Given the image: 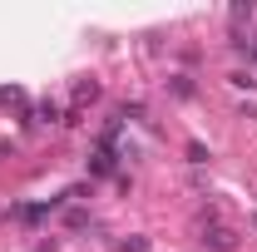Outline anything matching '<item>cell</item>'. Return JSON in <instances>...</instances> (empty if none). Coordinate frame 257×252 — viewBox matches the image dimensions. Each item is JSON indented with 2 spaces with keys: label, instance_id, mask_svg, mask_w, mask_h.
Instances as JSON below:
<instances>
[{
  "label": "cell",
  "instance_id": "cell-4",
  "mask_svg": "<svg viewBox=\"0 0 257 252\" xmlns=\"http://www.w3.org/2000/svg\"><path fill=\"white\" fill-rule=\"evenodd\" d=\"M168 89H173L178 99H193V79H188V74H173V84H168Z\"/></svg>",
  "mask_w": 257,
  "mask_h": 252
},
{
  "label": "cell",
  "instance_id": "cell-10",
  "mask_svg": "<svg viewBox=\"0 0 257 252\" xmlns=\"http://www.w3.org/2000/svg\"><path fill=\"white\" fill-rule=\"evenodd\" d=\"M252 222H257V218H252Z\"/></svg>",
  "mask_w": 257,
  "mask_h": 252
},
{
  "label": "cell",
  "instance_id": "cell-5",
  "mask_svg": "<svg viewBox=\"0 0 257 252\" xmlns=\"http://www.w3.org/2000/svg\"><path fill=\"white\" fill-rule=\"evenodd\" d=\"M114 252H149V237H139V232H134V237H124Z\"/></svg>",
  "mask_w": 257,
  "mask_h": 252
},
{
  "label": "cell",
  "instance_id": "cell-9",
  "mask_svg": "<svg viewBox=\"0 0 257 252\" xmlns=\"http://www.w3.org/2000/svg\"><path fill=\"white\" fill-rule=\"evenodd\" d=\"M247 55H252V60H257V40H252V45H247Z\"/></svg>",
  "mask_w": 257,
  "mask_h": 252
},
{
  "label": "cell",
  "instance_id": "cell-3",
  "mask_svg": "<svg viewBox=\"0 0 257 252\" xmlns=\"http://www.w3.org/2000/svg\"><path fill=\"white\" fill-rule=\"evenodd\" d=\"M35 119H40V124H64V119H60V104H55V99H45V104L35 109Z\"/></svg>",
  "mask_w": 257,
  "mask_h": 252
},
{
  "label": "cell",
  "instance_id": "cell-2",
  "mask_svg": "<svg viewBox=\"0 0 257 252\" xmlns=\"http://www.w3.org/2000/svg\"><path fill=\"white\" fill-rule=\"evenodd\" d=\"M114 163H119V154L94 149V154H89V173H94V178H109V173H114Z\"/></svg>",
  "mask_w": 257,
  "mask_h": 252
},
{
  "label": "cell",
  "instance_id": "cell-7",
  "mask_svg": "<svg viewBox=\"0 0 257 252\" xmlns=\"http://www.w3.org/2000/svg\"><path fill=\"white\" fill-rule=\"evenodd\" d=\"M64 222H69V227H89V213H84V208H74V213H69Z\"/></svg>",
  "mask_w": 257,
  "mask_h": 252
},
{
  "label": "cell",
  "instance_id": "cell-6",
  "mask_svg": "<svg viewBox=\"0 0 257 252\" xmlns=\"http://www.w3.org/2000/svg\"><path fill=\"white\" fill-rule=\"evenodd\" d=\"M227 79H232V84H237V89H252V84H257V74H252V69H232V74H227Z\"/></svg>",
  "mask_w": 257,
  "mask_h": 252
},
{
  "label": "cell",
  "instance_id": "cell-1",
  "mask_svg": "<svg viewBox=\"0 0 257 252\" xmlns=\"http://www.w3.org/2000/svg\"><path fill=\"white\" fill-rule=\"evenodd\" d=\"M203 247L208 252H237V222L227 218H203Z\"/></svg>",
  "mask_w": 257,
  "mask_h": 252
},
{
  "label": "cell",
  "instance_id": "cell-8",
  "mask_svg": "<svg viewBox=\"0 0 257 252\" xmlns=\"http://www.w3.org/2000/svg\"><path fill=\"white\" fill-rule=\"evenodd\" d=\"M20 99H25L20 89H0V104H20Z\"/></svg>",
  "mask_w": 257,
  "mask_h": 252
}]
</instances>
